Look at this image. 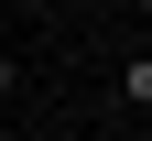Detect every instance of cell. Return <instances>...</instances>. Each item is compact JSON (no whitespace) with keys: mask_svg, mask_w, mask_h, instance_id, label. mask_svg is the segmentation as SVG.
I'll list each match as a JSON object with an SVG mask.
<instances>
[{"mask_svg":"<svg viewBox=\"0 0 152 141\" xmlns=\"http://www.w3.org/2000/svg\"><path fill=\"white\" fill-rule=\"evenodd\" d=\"M120 109H141V119H152V44H130V54H120Z\"/></svg>","mask_w":152,"mask_h":141,"instance_id":"cell-1","label":"cell"},{"mask_svg":"<svg viewBox=\"0 0 152 141\" xmlns=\"http://www.w3.org/2000/svg\"><path fill=\"white\" fill-rule=\"evenodd\" d=\"M11 109H22V54L0 44V119H11Z\"/></svg>","mask_w":152,"mask_h":141,"instance_id":"cell-2","label":"cell"},{"mask_svg":"<svg viewBox=\"0 0 152 141\" xmlns=\"http://www.w3.org/2000/svg\"><path fill=\"white\" fill-rule=\"evenodd\" d=\"M130 11H141V22H152V0H130Z\"/></svg>","mask_w":152,"mask_h":141,"instance_id":"cell-3","label":"cell"},{"mask_svg":"<svg viewBox=\"0 0 152 141\" xmlns=\"http://www.w3.org/2000/svg\"><path fill=\"white\" fill-rule=\"evenodd\" d=\"M87 11H109V0H87Z\"/></svg>","mask_w":152,"mask_h":141,"instance_id":"cell-4","label":"cell"},{"mask_svg":"<svg viewBox=\"0 0 152 141\" xmlns=\"http://www.w3.org/2000/svg\"><path fill=\"white\" fill-rule=\"evenodd\" d=\"M0 11H11V0H0Z\"/></svg>","mask_w":152,"mask_h":141,"instance_id":"cell-5","label":"cell"}]
</instances>
